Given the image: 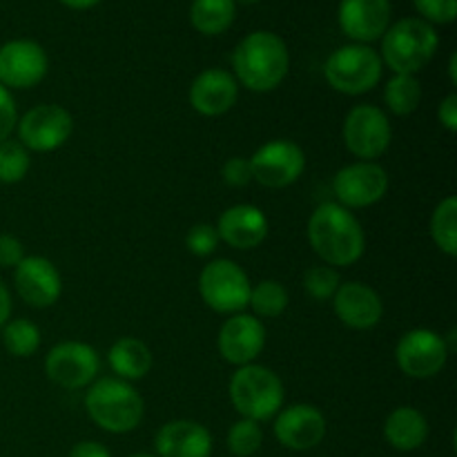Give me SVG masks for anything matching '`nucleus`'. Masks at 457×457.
<instances>
[{"mask_svg": "<svg viewBox=\"0 0 457 457\" xmlns=\"http://www.w3.org/2000/svg\"><path fill=\"white\" fill-rule=\"evenodd\" d=\"M308 241L326 266H353L366 250V237L355 214L339 204H321L308 219Z\"/></svg>", "mask_w": 457, "mask_h": 457, "instance_id": "nucleus-1", "label": "nucleus"}, {"mask_svg": "<svg viewBox=\"0 0 457 457\" xmlns=\"http://www.w3.org/2000/svg\"><path fill=\"white\" fill-rule=\"evenodd\" d=\"M237 83L250 92H272L279 87L290 67L288 47L272 31H253L232 54Z\"/></svg>", "mask_w": 457, "mask_h": 457, "instance_id": "nucleus-2", "label": "nucleus"}, {"mask_svg": "<svg viewBox=\"0 0 457 457\" xmlns=\"http://www.w3.org/2000/svg\"><path fill=\"white\" fill-rule=\"evenodd\" d=\"M85 409L92 422L107 433H129L143 420V397L129 382L119 378H101L89 386Z\"/></svg>", "mask_w": 457, "mask_h": 457, "instance_id": "nucleus-3", "label": "nucleus"}, {"mask_svg": "<svg viewBox=\"0 0 457 457\" xmlns=\"http://www.w3.org/2000/svg\"><path fill=\"white\" fill-rule=\"evenodd\" d=\"M436 27L422 18H402L382 36V62L395 74L415 76L433 61L437 52Z\"/></svg>", "mask_w": 457, "mask_h": 457, "instance_id": "nucleus-4", "label": "nucleus"}, {"mask_svg": "<svg viewBox=\"0 0 457 457\" xmlns=\"http://www.w3.org/2000/svg\"><path fill=\"white\" fill-rule=\"evenodd\" d=\"M230 400L245 420L266 422L284 404V384L266 366H239L230 379Z\"/></svg>", "mask_w": 457, "mask_h": 457, "instance_id": "nucleus-5", "label": "nucleus"}, {"mask_svg": "<svg viewBox=\"0 0 457 457\" xmlns=\"http://www.w3.org/2000/svg\"><path fill=\"white\" fill-rule=\"evenodd\" d=\"M384 62L369 45H344L328 56L324 65L326 83L339 94L360 96L382 80Z\"/></svg>", "mask_w": 457, "mask_h": 457, "instance_id": "nucleus-6", "label": "nucleus"}, {"mask_svg": "<svg viewBox=\"0 0 457 457\" xmlns=\"http://www.w3.org/2000/svg\"><path fill=\"white\" fill-rule=\"evenodd\" d=\"M250 290H253V286H250V279L244 272V268H239L230 259L210 262L201 270V299L214 312H221V315H237V312H241L248 306Z\"/></svg>", "mask_w": 457, "mask_h": 457, "instance_id": "nucleus-7", "label": "nucleus"}, {"mask_svg": "<svg viewBox=\"0 0 457 457\" xmlns=\"http://www.w3.org/2000/svg\"><path fill=\"white\" fill-rule=\"evenodd\" d=\"M344 145L361 161H373L388 150L393 138L391 120L379 107L357 105L344 120Z\"/></svg>", "mask_w": 457, "mask_h": 457, "instance_id": "nucleus-8", "label": "nucleus"}, {"mask_svg": "<svg viewBox=\"0 0 457 457\" xmlns=\"http://www.w3.org/2000/svg\"><path fill=\"white\" fill-rule=\"evenodd\" d=\"M250 168H253V181H259L263 187H288L297 181L306 168V156L303 150L293 141H270L259 147L250 156Z\"/></svg>", "mask_w": 457, "mask_h": 457, "instance_id": "nucleus-9", "label": "nucleus"}, {"mask_svg": "<svg viewBox=\"0 0 457 457\" xmlns=\"http://www.w3.org/2000/svg\"><path fill=\"white\" fill-rule=\"evenodd\" d=\"M446 357H449V346L445 337L428 328L409 330L395 348L397 366L402 373L413 379L436 378L445 369Z\"/></svg>", "mask_w": 457, "mask_h": 457, "instance_id": "nucleus-10", "label": "nucleus"}, {"mask_svg": "<svg viewBox=\"0 0 457 457\" xmlns=\"http://www.w3.org/2000/svg\"><path fill=\"white\" fill-rule=\"evenodd\" d=\"M335 196L346 210L369 208L382 201L388 192V174L373 161L346 165L335 174Z\"/></svg>", "mask_w": 457, "mask_h": 457, "instance_id": "nucleus-11", "label": "nucleus"}, {"mask_svg": "<svg viewBox=\"0 0 457 457\" xmlns=\"http://www.w3.org/2000/svg\"><path fill=\"white\" fill-rule=\"evenodd\" d=\"M98 369H101L98 353L83 342L56 344L45 360L47 378L70 391L89 386L96 379Z\"/></svg>", "mask_w": 457, "mask_h": 457, "instance_id": "nucleus-12", "label": "nucleus"}, {"mask_svg": "<svg viewBox=\"0 0 457 457\" xmlns=\"http://www.w3.org/2000/svg\"><path fill=\"white\" fill-rule=\"evenodd\" d=\"M16 125L18 137L27 150L54 152L71 137L74 120L61 105H36Z\"/></svg>", "mask_w": 457, "mask_h": 457, "instance_id": "nucleus-13", "label": "nucleus"}, {"mask_svg": "<svg viewBox=\"0 0 457 457\" xmlns=\"http://www.w3.org/2000/svg\"><path fill=\"white\" fill-rule=\"evenodd\" d=\"M47 54L36 40L16 38L0 47V85L29 89L47 76Z\"/></svg>", "mask_w": 457, "mask_h": 457, "instance_id": "nucleus-14", "label": "nucleus"}, {"mask_svg": "<svg viewBox=\"0 0 457 457\" xmlns=\"http://www.w3.org/2000/svg\"><path fill=\"white\" fill-rule=\"evenodd\" d=\"M391 12V0H339L337 21L348 38L369 45L386 34Z\"/></svg>", "mask_w": 457, "mask_h": 457, "instance_id": "nucleus-15", "label": "nucleus"}, {"mask_svg": "<svg viewBox=\"0 0 457 457\" xmlns=\"http://www.w3.org/2000/svg\"><path fill=\"white\" fill-rule=\"evenodd\" d=\"M217 344L228 364H253L266 346V328L254 315L237 312L221 326Z\"/></svg>", "mask_w": 457, "mask_h": 457, "instance_id": "nucleus-16", "label": "nucleus"}, {"mask_svg": "<svg viewBox=\"0 0 457 457\" xmlns=\"http://www.w3.org/2000/svg\"><path fill=\"white\" fill-rule=\"evenodd\" d=\"M13 284L22 302L34 308L54 306L62 293L61 272L45 257L22 259L13 268Z\"/></svg>", "mask_w": 457, "mask_h": 457, "instance_id": "nucleus-17", "label": "nucleus"}, {"mask_svg": "<svg viewBox=\"0 0 457 457\" xmlns=\"http://www.w3.org/2000/svg\"><path fill=\"white\" fill-rule=\"evenodd\" d=\"M326 436V418L317 406L295 404L279 411L275 420V437L290 451H311Z\"/></svg>", "mask_w": 457, "mask_h": 457, "instance_id": "nucleus-18", "label": "nucleus"}, {"mask_svg": "<svg viewBox=\"0 0 457 457\" xmlns=\"http://www.w3.org/2000/svg\"><path fill=\"white\" fill-rule=\"evenodd\" d=\"M333 306L342 324L353 330L375 328L384 315L382 297L360 281L339 284L337 293L333 295Z\"/></svg>", "mask_w": 457, "mask_h": 457, "instance_id": "nucleus-19", "label": "nucleus"}, {"mask_svg": "<svg viewBox=\"0 0 457 457\" xmlns=\"http://www.w3.org/2000/svg\"><path fill=\"white\" fill-rule=\"evenodd\" d=\"M239 98V83L235 76L226 70L201 71L190 87V105L201 116H221L232 110Z\"/></svg>", "mask_w": 457, "mask_h": 457, "instance_id": "nucleus-20", "label": "nucleus"}, {"mask_svg": "<svg viewBox=\"0 0 457 457\" xmlns=\"http://www.w3.org/2000/svg\"><path fill=\"white\" fill-rule=\"evenodd\" d=\"M156 457H210L212 436L192 420H174L163 424L154 437Z\"/></svg>", "mask_w": 457, "mask_h": 457, "instance_id": "nucleus-21", "label": "nucleus"}, {"mask_svg": "<svg viewBox=\"0 0 457 457\" xmlns=\"http://www.w3.org/2000/svg\"><path fill=\"white\" fill-rule=\"evenodd\" d=\"M217 235L230 248L253 250L268 237V219L257 205H232L219 217Z\"/></svg>", "mask_w": 457, "mask_h": 457, "instance_id": "nucleus-22", "label": "nucleus"}, {"mask_svg": "<svg viewBox=\"0 0 457 457\" xmlns=\"http://www.w3.org/2000/svg\"><path fill=\"white\" fill-rule=\"evenodd\" d=\"M384 437L397 451L420 449L428 437V422L413 406H400L384 422Z\"/></svg>", "mask_w": 457, "mask_h": 457, "instance_id": "nucleus-23", "label": "nucleus"}, {"mask_svg": "<svg viewBox=\"0 0 457 457\" xmlns=\"http://www.w3.org/2000/svg\"><path fill=\"white\" fill-rule=\"evenodd\" d=\"M110 366L119 379L123 382H134V379H143L150 373L154 357L147 348L145 342L137 337H123L110 348Z\"/></svg>", "mask_w": 457, "mask_h": 457, "instance_id": "nucleus-24", "label": "nucleus"}, {"mask_svg": "<svg viewBox=\"0 0 457 457\" xmlns=\"http://www.w3.org/2000/svg\"><path fill=\"white\" fill-rule=\"evenodd\" d=\"M235 0H192L190 22L199 34L219 36L235 22Z\"/></svg>", "mask_w": 457, "mask_h": 457, "instance_id": "nucleus-25", "label": "nucleus"}, {"mask_svg": "<svg viewBox=\"0 0 457 457\" xmlns=\"http://www.w3.org/2000/svg\"><path fill=\"white\" fill-rule=\"evenodd\" d=\"M384 101H386L388 110L397 116L413 114L422 101V85L415 76L411 74H395L386 83L384 89Z\"/></svg>", "mask_w": 457, "mask_h": 457, "instance_id": "nucleus-26", "label": "nucleus"}, {"mask_svg": "<svg viewBox=\"0 0 457 457\" xmlns=\"http://www.w3.org/2000/svg\"><path fill=\"white\" fill-rule=\"evenodd\" d=\"M431 237L437 248L449 257L457 254V199L446 196L431 217Z\"/></svg>", "mask_w": 457, "mask_h": 457, "instance_id": "nucleus-27", "label": "nucleus"}, {"mask_svg": "<svg viewBox=\"0 0 457 457\" xmlns=\"http://www.w3.org/2000/svg\"><path fill=\"white\" fill-rule=\"evenodd\" d=\"M248 306H253L257 317H266V320L279 317L288 308V290L279 281L266 279L250 290Z\"/></svg>", "mask_w": 457, "mask_h": 457, "instance_id": "nucleus-28", "label": "nucleus"}, {"mask_svg": "<svg viewBox=\"0 0 457 457\" xmlns=\"http://www.w3.org/2000/svg\"><path fill=\"white\" fill-rule=\"evenodd\" d=\"M3 344L9 355L13 357H29L38 351L40 346V330L38 326L31 324L29 320H13L3 326Z\"/></svg>", "mask_w": 457, "mask_h": 457, "instance_id": "nucleus-29", "label": "nucleus"}, {"mask_svg": "<svg viewBox=\"0 0 457 457\" xmlns=\"http://www.w3.org/2000/svg\"><path fill=\"white\" fill-rule=\"evenodd\" d=\"M29 150L21 141L0 143V183H21L29 172Z\"/></svg>", "mask_w": 457, "mask_h": 457, "instance_id": "nucleus-30", "label": "nucleus"}, {"mask_svg": "<svg viewBox=\"0 0 457 457\" xmlns=\"http://www.w3.org/2000/svg\"><path fill=\"white\" fill-rule=\"evenodd\" d=\"M263 445V431L254 420H239L232 424L228 433V449L237 457H250L257 453Z\"/></svg>", "mask_w": 457, "mask_h": 457, "instance_id": "nucleus-31", "label": "nucleus"}, {"mask_svg": "<svg viewBox=\"0 0 457 457\" xmlns=\"http://www.w3.org/2000/svg\"><path fill=\"white\" fill-rule=\"evenodd\" d=\"M303 288H306L308 297L317 299V302H328L339 288L337 270L330 266H312L303 275Z\"/></svg>", "mask_w": 457, "mask_h": 457, "instance_id": "nucleus-32", "label": "nucleus"}, {"mask_svg": "<svg viewBox=\"0 0 457 457\" xmlns=\"http://www.w3.org/2000/svg\"><path fill=\"white\" fill-rule=\"evenodd\" d=\"M413 4L428 25H451L457 18V0H413Z\"/></svg>", "mask_w": 457, "mask_h": 457, "instance_id": "nucleus-33", "label": "nucleus"}, {"mask_svg": "<svg viewBox=\"0 0 457 457\" xmlns=\"http://www.w3.org/2000/svg\"><path fill=\"white\" fill-rule=\"evenodd\" d=\"M219 241L221 239L217 235V228L210 226V223H196L186 237L187 250L196 254V257H210L217 250Z\"/></svg>", "mask_w": 457, "mask_h": 457, "instance_id": "nucleus-34", "label": "nucleus"}, {"mask_svg": "<svg viewBox=\"0 0 457 457\" xmlns=\"http://www.w3.org/2000/svg\"><path fill=\"white\" fill-rule=\"evenodd\" d=\"M221 177L228 186L232 187H245L253 181V168H250V159H241V156H232L226 161L221 168Z\"/></svg>", "mask_w": 457, "mask_h": 457, "instance_id": "nucleus-35", "label": "nucleus"}, {"mask_svg": "<svg viewBox=\"0 0 457 457\" xmlns=\"http://www.w3.org/2000/svg\"><path fill=\"white\" fill-rule=\"evenodd\" d=\"M16 123H18L16 101H13L12 92L0 85V143L7 141V138L12 137Z\"/></svg>", "mask_w": 457, "mask_h": 457, "instance_id": "nucleus-36", "label": "nucleus"}, {"mask_svg": "<svg viewBox=\"0 0 457 457\" xmlns=\"http://www.w3.org/2000/svg\"><path fill=\"white\" fill-rule=\"evenodd\" d=\"M25 259V248L13 235H0V268H16Z\"/></svg>", "mask_w": 457, "mask_h": 457, "instance_id": "nucleus-37", "label": "nucleus"}, {"mask_svg": "<svg viewBox=\"0 0 457 457\" xmlns=\"http://www.w3.org/2000/svg\"><path fill=\"white\" fill-rule=\"evenodd\" d=\"M437 119L446 132H457V94H449L437 110Z\"/></svg>", "mask_w": 457, "mask_h": 457, "instance_id": "nucleus-38", "label": "nucleus"}, {"mask_svg": "<svg viewBox=\"0 0 457 457\" xmlns=\"http://www.w3.org/2000/svg\"><path fill=\"white\" fill-rule=\"evenodd\" d=\"M70 457H112V455L101 442L87 440V442H79V445L70 451Z\"/></svg>", "mask_w": 457, "mask_h": 457, "instance_id": "nucleus-39", "label": "nucleus"}, {"mask_svg": "<svg viewBox=\"0 0 457 457\" xmlns=\"http://www.w3.org/2000/svg\"><path fill=\"white\" fill-rule=\"evenodd\" d=\"M12 317V295H9L7 286L0 281V328L9 321Z\"/></svg>", "mask_w": 457, "mask_h": 457, "instance_id": "nucleus-40", "label": "nucleus"}, {"mask_svg": "<svg viewBox=\"0 0 457 457\" xmlns=\"http://www.w3.org/2000/svg\"><path fill=\"white\" fill-rule=\"evenodd\" d=\"M61 3L65 4V7L76 9V12H85V9L96 7V4L101 3V0H61Z\"/></svg>", "mask_w": 457, "mask_h": 457, "instance_id": "nucleus-41", "label": "nucleus"}, {"mask_svg": "<svg viewBox=\"0 0 457 457\" xmlns=\"http://www.w3.org/2000/svg\"><path fill=\"white\" fill-rule=\"evenodd\" d=\"M449 76H451V83L457 85V54L453 52L449 58Z\"/></svg>", "mask_w": 457, "mask_h": 457, "instance_id": "nucleus-42", "label": "nucleus"}, {"mask_svg": "<svg viewBox=\"0 0 457 457\" xmlns=\"http://www.w3.org/2000/svg\"><path fill=\"white\" fill-rule=\"evenodd\" d=\"M235 3H239V4H254V3H259V0H235Z\"/></svg>", "mask_w": 457, "mask_h": 457, "instance_id": "nucleus-43", "label": "nucleus"}, {"mask_svg": "<svg viewBox=\"0 0 457 457\" xmlns=\"http://www.w3.org/2000/svg\"><path fill=\"white\" fill-rule=\"evenodd\" d=\"M129 457H156V455H152V453H137V455H129Z\"/></svg>", "mask_w": 457, "mask_h": 457, "instance_id": "nucleus-44", "label": "nucleus"}]
</instances>
